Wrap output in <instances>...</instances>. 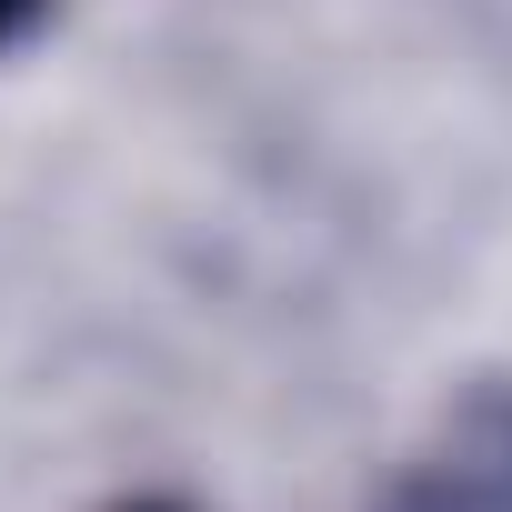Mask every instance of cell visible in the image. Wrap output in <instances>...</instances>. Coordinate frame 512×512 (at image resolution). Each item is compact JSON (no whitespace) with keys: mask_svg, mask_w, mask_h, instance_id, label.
Wrapping results in <instances>:
<instances>
[{"mask_svg":"<svg viewBox=\"0 0 512 512\" xmlns=\"http://www.w3.org/2000/svg\"><path fill=\"white\" fill-rule=\"evenodd\" d=\"M31 11H41V0H0V41H11V31H31Z\"/></svg>","mask_w":512,"mask_h":512,"instance_id":"cell-1","label":"cell"}]
</instances>
